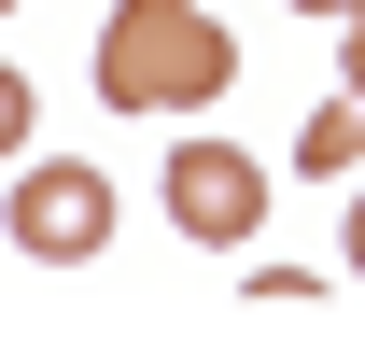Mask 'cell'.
Segmentation results:
<instances>
[{
    "label": "cell",
    "mask_w": 365,
    "mask_h": 337,
    "mask_svg": "<svg viewBox=\"0 0 365 337\" xmlns=\"http://www.w3.org/2000/svg\"><path fill=\"white\" fill-rule=\"evenodd\" d=\"M239 85V43L211 0H113L98 14V98L113 113H211Z\"/></svg>",
    "instance_id": "cell-1"
},
{
    "label": "cell",
    "mask_w": 365,
    "mask_h": 337,
    "mask_svg": "<svg viewBox=\"0 0 365 337\" xmlns=\"http://www.w3.org/2000/svg\"><path fill=\"white\" fill-rule=\"evenodd\" d=\"M0 239H14V253H43V267H85V253H113V183H98L85 155H14Z\"/></svg>",
    "instance_id": "cell-2"
},
{
    "label": "cell",
    "mask_w": 365,
    "mask_h": 337,
    "mask_svg": "<svg viewBox=\"0 0 365 337\" xmlns=\"http://www.w3.org/2000/svg\"><path fill=\"white\" fill-rule=\"evenodd\" d=\"M169 225H182V239H253V225H267V169L197 127V141L169 155Z\"/></svg>",
    "instance_id": "cell-3"
},
{
    "label": "cell",
    "mask_w": 365,
    "mask_h": 337,
    "mask_svg": "<svg viewBox=\"0 0 365 337\" xmlns=\"http://www.w3.org/2000/svg\"><path fill=\"white\" fill-rule=\"evenodd\" d=\"M295 169H309V183H337V169H365V85H337L309 113V141H295Z\"/></svg>",
    "instance_id": "cell-4"
},
{
    "label": "cell",
    "mask_w": 365,
    "mask_h": 337,
    "mask_svg": "<svg viewBox=\"0 0 365 337\" xmlns=\"http://www.w3.org/2000/svg\"><path fill=\"white\" fill-rule=\"evenodd\" d=\"M14 155H29V71L0 56V169H14Z\"/></svg>",
    "instance_id": "cell-5"
},
{
    "label": "cell",
    "mask_w": 365,
    "mask_h": 337,
    "mask_svg": "<svg viewBox=\"0 0 365 337\" xmlns=\"http://www.w3.org/2000/svg\"><path fill=\"white\" fill-rule=\"evenodd\" d=\"M337 239H351V267H365V197H351V225H337Z\"/></svg>",
    "instance_id": "cell-6"
},
{
    "label": "cell",
    "mask_w": 365,
    "mask_h": 337,
    "mask_svg": "<svg viewBox=\"0 0 365 337\" xmlns=\"http://www.w3.org/2000/svg\"><path fill=\"white\" fill-rule=\"evenodd\" d=\"M337 28H351V85H365V14H337Z\"/></svg>",
    "instance_id": "cell-7"
},
{
    "label": "cell",
    "mask_w": 365,
    "mask_h": 337,
    "mask_svg": "<svg viewBox=\"0 0 365 337\" xmlns=\"http://www.w3.org/2000/svg\"><path fill=\"white\" fill-rule=\"evenodd\" d=\"M295 14H365V0H295Z\"/></svg>",
    "instance_id": "cell-8"
},
{
    "label": "cell",
    "mask_w": 365,
    "mask_h": 337,
    "mask_svg": "<svg viewBox=\"0 0 365 337\" xmlns=\"http://www.w3.org/2000/svg\"><path fill=\"white\" fill-rule=\"evenodd\" d=\"M0 14H14V0H0Z\"/></svg>",
    "instance_id": "cell-9"
}]
</instances>
